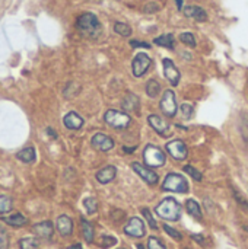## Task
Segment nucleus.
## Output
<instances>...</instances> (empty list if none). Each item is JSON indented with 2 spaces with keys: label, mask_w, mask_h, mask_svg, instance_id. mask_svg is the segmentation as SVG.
<instances>
[{
  "label": "nucleus",
  "mask_w": 248,
  "mask_h": 249,
  "mask_svg": "<svg viewBox=\"0 0 248 249\" xmlns=\"http://www.w3.org/2000/svg\"><path fill=\"white\" fill-rule=\"evenodd\" d=\"M162 66H164V76H165V79L172 86H177L180 83V77H181L178 67L174 64V61L171 58H164L162 60Z\"/></svg>",
  "instance_id": "obj_11"
},
{
  "label": "nucleus",
  "mask_w": 248,
  "mask_h": 249,
  "mask_svg": "<svg viewBox=\"0 0 248 249\" xmlns=\"http://www.w3.org/2000/svg\"><path fill=\"white\" fill-rule=\"evenodd\" d=\"M152 66V58L145 54V53H139L136 54V57L133 58L132 61V71H133V76L134 77H142L148 70L149 67Z\"/></svg>",
  "instance_id": "obj_7"
},
{
  "label": "nucleus",
  "mask_w": 248,
  "mask_h": 249,
  "mask_svg": "<svg viewBox=\"0 0 248 249\" xmlns=\"http://www.w3.org/2000/svg\"><path fill=\"white\" fill-rule=\"evenodd\" d=\"M76 28L82 35L92 39L99 38V35L102 34V25L98 16L91 12H85L76 19Z\"/></svg>",
  "instance_id": "obj_1"
},
{
  "label": "nucleus",
  "mask_w": 248,
  "mask_h": 249,
  "mask_svg": "<svg viewBox=\"0 0 248 249\" xmlns=\"http://www.w3.org/2000/svg\"><path fill=\"white\" fill-rule=\"evenodd\" d=\"M181 212H183V210H181L180 203H178L177 200H174L172 197L164 198V200L155 207V213H156L161 219H164V220H167V222H177V220H180Z\"/></svg>",
  "instance_id": "obj_2"
},
{
  "label": "nucleus",
  "mask_w": 248,
  "mask_h": 249,
  "mask_svg": "<svg viewBox=\"0 0 248 249\" xmlns=\"http://www.w3.org/2000/svg\"><path fill=\"white\" fill-rule=\"evenodd\" d=\"M117 244V239L113 238V236H108V235H104L101 236V241H99V247L101 248H111L113 245Z\"/></svg>",
  "instance_id": "obj_35"
},
{
  "label": "nucleus",
  "mask_w": 248,
  "mask_h": 249,
  "mask_svg": "<svg viewBox=\"0 0 248 249\" xmlns=\"http://www.w3.org/2000/svg\"><path fill=\"white\" fill-rule=\"evenodd\" d=\"M56 228H57V231H58V233L61 236H70L72 232H73V220L69 216L61 214V216L57 217Z\"/></svg>",
  "instance_id": "obj_16"
},
{
  "label": "nucleus",
  "mask_w": 248,
  "mask_h": 249,
  "mask_svg": "<svg viewBox=\"0 0 248 249\" xmlns=\"http://www.w3.org/2000/svg\"><path fill=\"white\" fill-rule=\"evenodd\" d=\"M180 41L184 44V45H187V47H190V48H194L196 45H197V42H196V36L191 34V32H183V34H180Z\"/></svg>",
  "instance_id": "obj_29"
},
{
  "label": "nucleus",
  "mask_w": 248,
  "mask_h": 249,
  "mask_svg": "<svg viewBox=\"0 0 248 249\" xmlns=\"http://www.w3.org/2000/svg\"><path fill=\"white\" fill-rule=\"evenodd\" d=\"M83 206H85V209H86V212H88L89 214H94V213H96V210H98V203H96V200L92 198V197L85 198V200H83Z\"/></svg>",
  "instance_id": "obj_30"
},
{
  "label": "nucleus",
  "mask_w": 248,
  "mask_h": 249,
  "mask_svg": "<svg viewBox=\"0 0 248 249\" xmlns=\"http://www.w3.org/2000/svg\"><path fill=\"white\" fill-rule=\"evenodd\" d=\"M142 214H143V217L146 219V222H148V225L152 228V229H158V225H156V222H155V219H153V216H152V213H151V210L149 209H142Z\"/></svg>",
  "instance_id": "obj_34"
},
{
  "label": "nucleus",
  "mask_w": 248,
  "mask_h": 249,
  "mask_svg": "<svg viewBox=\"0 0 248 249\" xmlns=\"http://www.w3.org/2000/svg\"><path fill=\"white\" fill-rule=\"evenodd\" d=\"M114 32L118 34V35H121V36H124V38H127V36L132 35L133 29H132L130 25H127L124 22H115L114 23Z\"/></svg>",
  "instance_id": "obj_25"
},
{
  "label": "nucleus",
  "mask_w": 248,
  "mask_h": 249,
  "mask_svg": "<svg viewBox=\"0 0 248 249\" xmlns=\"http://www.w3.org/2000/svg\"><path fill=\"white\" fill-rule=\"evenodd\" d=\"M130 47H133V48H151V44L149 42H145V41L132 39L130 41Z\"/></svg>",
  "instance_id": "obj_39"
},
{
  "label": "nucleus",
  "mask_w": 248,
  "mask_h": 249,
  "mask_svg": "<svg viewBox=\"0 0 248 249\" xmlns=\"http://www.w3.org/2000/svg\"><path fill=\"white\" fill-rule=\"evenodd\" d=\"M16 158H18L20 162H23V163H32V162H35L37 152H35V149H34L32 146H29V147H25V149H22L20 152H18V153H16Z\"/></svg>",
  "instance_id": "obj_20"
},
{
  "label": "nucleus",
  "mask_w": 248,
  "mask_h": 249,
  "mask_svg": "<svg viewBox=\"0 0 248 249\" xmlns=\"http://www.w3.org/2000/svg\"><path fill=\"white\" fill-rule=\"evenodd\" d=\"M47 134H48L50 137H53V139H57V134H56V131H54L53 128H47Z\"/></svg>",
  "instance_id": "obj_42"
},
{
  "label": "nucleus",
  "mask_w": 248,
  "mask_h": 249,
  "mask_svg": "<svg viewBox=\"0 0 248 249\" xmlns=\"http://www.w3.org/2000/svg\"><path fill=\"white\" fill-rule=\"evenodd\" d=\"M67 249H83V248H82V247H80L79 244H75V245H72V247H69V248H67Z\"/></svg>",
  "instance_id": "obj_45"
},
{
  "label": "nucleus",
  "mask_w": 248,
  "mask_h": 249,
  "mask_svg": "<svg viewBox=\"0 0 248 249\" xmlns=\"http://www.w3.org/2000/svg\"><path fill=\"white\" fill-rule=\"evenodd\" d=\"M153 42L159 47H165L167 50H174L175 48V38L172 34H164L158 38L153 39Z\"/></svg>",
  "instance_id": "obj_21"
},
{
  "label": "nucleus",
  "mask_w": 248,
  "mask_h": 249,
  "mask_svg": "<svg viewBox=\"0 0 248 249\" xmlns=\"http://www.w3.org/2000/svg\"><path fill=\"white\" fill-rule=\"evenodd\" d=\"M164 231L172 238V239H177V241H181L183 239V236H181V233L178 232V231H175V229H172L171 226H168V225H164Z\"/></svg>",
  "instance_id": "obj_37"
},
{
  "label": "nucleus",
  "mask_w": 248,
  "mask_h": 249,
  "mask_svg": "<svg viewBox=\"0 0 248 249\" xmlns=\"http://www.w3.org/2000/svg\"><path fill=\"white\" fill-rule=\"evenodd\" d=\"M159 92H161V85L158 83V80L151 79V80L146 83V93H148V96L156 98V96L159 95Z\"/></svg>",
  "instance_id": "obj_26"
},
{
  "label": "nucleus",
  "mask_w": 248,
  "mask_h": 249,
  "mask_svg": "<svg viewBox=\"0 0 248 249\" xmlns=\"http://www.w3.org/2000/svg\"><path fill=\"white\" fill-rule=\"evenodd\" d=\"M143 162L149 168H161L165 165L167 156L162 152V149H159L158 146L146 144V147L143 150Z\"/></svg>",
  "instance_id": "obj_4"
},
{
  "label": "nucleus",
  "mask_w": 248,
  "mask_h": 249,
  "mask_svg": "<svg viewBox=\"0 0 248 249\" xmlns=\"http://www.w3.org/2000/svg\"><path fill=\"white\" fill-rule=\"evenodd\" d=\"M4 222H6V225H9L12 228H22V226H25L28 223L26 217L22 213H13V214L7 216L4 219Z\"/></svg>",
  "instance_id": "obj_22"
},
{
  "label": "nucleus",
  "mask_w": 248,
  "mask_h": 249,
  "mask_svg": "<svg viewBox=\"0 0 248 249\" xmlns=\"http://www.w3.org/2000/svg\"><path fill=\"white\" fill-rule=\"evenodd\" d=\"M132 168H133V171L148 184V185H156L158 184V174L156 172H153L149 166H146V165H142V163H139V162H133L132 163Z\"/></svg>",
  "instance_id": "obj_9"
},
{
  "label": "nucleus",
  "mask_w": 248,
  "mask_h": 249,
  "mask_svg": "<svg viewBox=\"0 0 248 249\" xmlns=\"http://www.w3.org/2000/svg\"><path fill=\"white\" fill-rule=\"evenodd\" d=\"M32 232L38 236V238H42V239H51L53 233H54V226L51 222L45 220V222H39L37 225L32 226Z\"/></svg>",
  "instance_id": "obj_15"
},
{
  "label": "nucleus",
  "mask_w": 248,
  "mask_h": 249,
  "mask_svg": "<svg viewBox=\"0 0 248 249\" xmlns=\"http://www.w3.org/2000/svg\"><path fill=\"white\" fill-rule=\"evenodd\" d=\"M148 249H167V248H165V245H164L158 238L151 236V238L148 239Z\"/></svg>",
  "instance_id": "obj_36"
},
{
  "label": "nucleus",
  "mask_w": 248,
  "mask_h": 249,
  "mask_svg": "<svg viewBox=\"0 0 248 249\" xmlns=\"http://www.w3.org/2000/svg\"><path fill=\"white\" fill-rule=\"evenodd\" d=\"M183 1H184V0H175V4H177V9H178V10H183V9H184V7H183Z\"/></svg>",
  "instance_id": "obj_43"
},
{
  "label": "nucleus",
  "mask_w": 248,
  "mask_h": 249,
  "mask_svg": "<svg viewBox=\"0 0 248 249\" xmlns=\"http://www.w3.org/2000/svg\"><path fill=\"white\" fill-rule=\"evenodd\" d=\"M123 150H124L126 153H133V152L136 150V147H130V149H129V147H124Z\"/></svg>",
  "instance_id": "obj_44"
},
{
  "label": "nucleus",
  "mask_w": 248,
  "mask_h": 249,
  "mask_svg": "<svg viewBox=\"0 0 248 249\" xmlns=\"http://www.w3.org/2000/svg\"><path fill=\"white\" fill-rule=\"evenodd\" d=\"M12 207H13L12 198L7 197V196L0 194V216L10 213V212H12Z\"/></svg>",
  "instance_id": "obj_27"
},
{
  "label": "nucleus",
  "mask_w": 248,
  "mask_h": 249,
  "mask_svg": "<svg viewBox=\"0 0 248 249\" xmlns=\"http://www.w3.org/2000/svg\"><path fill=\"white\" fill-rule=\"evenodd\" d=\"M191 238L197 242V244H202V245H206V242H205V238L202 236V235H191Z\"/></svg>",
  "instance_id": "obj_41"
},
{
  "label": "nucleus",
  "mask_w": 248,
  "mask_h": 249,
  "mask_svg": "<svg viewBox=\"0 0 248 249\" xmlns=\"http://www.w3.org/2000/svg\"><path fill=\"white\" fill-rule=\"evenodd\" d=\"M148 123L153 128V131H156V134H159L161 137H171L172 133H174L171 124L165 118H162V117H159L156 114L149 115L148 117Z\"/></svg>",
  "instance_id": "obj_6"
},
{
  "label": "nucleus",
  "mask_w": 248,
  "mask_h": 249,
  "mask_svg": "<svg viewBox=\"0 0 248 249\" xmlns=\"http://www.w3.org/2000/svg\"><path fill=\"white\" fill-rule=\"evenodd\" d=\"M39 247V241L38 238H22L19 241V249H37Z\"/></svg>",
  "instance_id": "obj_28"
},
{
  "label": "nucleus",
  "mask_w": 248,
  "mask_h": 249,
  "mask_svg": "<svg viewBox=\"0 0 248 249\" xmlns=\"http://www.w3.org/2000/svg\"><path fill=\"white\" fill-rule=\"evenodd\" d=\"M184 172L186 174H189L194 181H202L203 179V175L194 168V166H191V165H187V166H184Z\"/></svg>",
  "instance_id": "obj_33"
},
{
  "label": "nucleus",
  "mask_w": 248,
  "mask_h": 249,
  "mask_svg": "<svg viewBox=\"0 0 248 249\" xmlns=\"http://www.w3.org/2000/svg\"><path fill=\"white\" fill-rule=\"evenodd\" d=\"M162 190L164 191H171V193H178V194H186L190 190L189 181L175 172H171L165 177L162 182Z\"/></svg>",
  "instance_id": "obj_3"
},
{
  "label": "nucleus",
  "mask_w": 248,
  "mask_h": 249,
  "mask_svg": "<svg viewBox=\"0 0 248 249\" xmlns=\"http://www.w3.org/2000/svg\"><path fill=\"white\" fill-rule=\"evenodd\" d=\"M159 107H161V111L165 114V117L172 118L177 114V108H178L177 99H175V93L172 90H170V89L165 90L164 95H162V99H161Z\"/></svg>",
  "instance_id": "obj_8"
},
{
  "label": "nucleus",
  "mask_w": 248,
  "mask_h": 249,
  "mask_svg": "<svg viewBox=\"0 0 248 249\" xmlns=\"http://www.w3.org/2000/svg\"><path fill=\"white\" fill-rule=\"evenodd\" d=\"M159 10H161V4H159L158 1H148V3L142 7V12H143V13H148V15L156 13V12H159Z\"/></svg>",
  "instance_id": "obj_31"
},
{
  "label": "nucleus",
  "mask_w": 248,
  "mask_h": 249,
  "mask_svg": "<svg viewBox=\"0 0 248 249\" xmlns=\"http://www.w3.org/2000/svg\"><path fill=\"white\" fill-rule=\"evenodd\" d=\"M136 248H137V249H146L145 247H143V245H142V244H137V245H136Z\"/></svg>",
  "instance_id": "obj_46"
},
{
  "label": "nucleus",
  "mask_w": 248,
  "mask_h": 249,
  "mask_svg": "<svg viewBox=\"0 0 248 249\" xmlns=\"http://www.w3.org/2000/svg\"><path fill=\"white\" fill-rule=\"evenodd\" d=\"M82 233H83V238H85V241H86L88 244H92V242H94L95 229H94V226H92L88 220H85V219H82Z\"/></svg>",
  "instance_id": "obj_24"
},
{
  "label": "nucleus",
  "mask_w": 248,
  "mask_h": 249,
  "mask_svg": "<svg viewBox=\"0 0 248 249\" xmlns=\"http://www.w3.org/2000/svg\"><path fill=\"white\" fill-rule=\"evenodd\" d=\"M186 209H187V213H189L191 217H194V219H197V220H202L203 214H202L200 204H199L197 201H194V200H187Z\"/></svg>",
  "instance_id": "obj_23"
},
{
  "label": "nucleus",
  "mask_w": 248,
  "mask_h": 249,
  "mask_svg": "<svg viewBox=\"0 0 248 249\" xmlns=\"http://www.w3.org/2000/svg\"><path fill=\"white\" fill-rule=\"evenodd\" d=\"M167 152L175 159V160H184L189 155L187 146L183 140H172L167 143Z\"/></svg>",
  "instance_id": "obj_12"
},
{
  "label": "nucleus",
  "mask_w": 248,
  "mask_h": 249,
  "mask_svg": "<svg viewBox=\"0 0 248 249\" xmlns=\"http://www.w3.org/2000/svg\"><path fill=\"white\" fill-rule=\"evenodd\" d=\"M117 177V168L113 166V165H108L105 168H102L101 171L96 172V181L99 184H110L111 181H114Z\"/></svg>",
  "instance_id": "obj_17"
},
{
  "label": "nucleus",
  "mask_w": 248,
  "mask_h": 249,
  "mask_svg": "<svg viewBox=\"0 0 248 249\" xmlns=\"http://www.w3.org/2000/svg\"><path fill=\"white\" fill-rule=\"evenodd\" d=\"M241 131H243V134H244V139L248 140V114L247 115H244V118H243V121H241Z\"/></svg>",
  "instance_id": "obj_40"
},
{
  "label": "nucleus",
  "mask_w": 248,
  "mask_h": 249,
  "mask_svg": "<svg viewBox=\"0 0 248 249\" xmlns=\"http://www.w3.org/2000/svg\"><path fill=\"white\" fill-rule=\"evenodd\" d=\"M181 114H183V117H184L186 120H189V118L193 115V107H191L190 104L181 105Z\"/></svg>",
  "instance_id": "obj_38"
},
{
  "label": "nucleus",
  "mask_w": 248,
  "mask_h": 249,
  "mask_svg": "<svg viewBox=\"0 0 248 249\" xmlns=\"http://www.w3.org/2000/svg\"><path fill=\"white\" fill-rule=\"evenodd\" d=\"M63 124H64V127L69 128V130H79V128H82V125H83V118H82L77 112H73V111H72V112H69V114L64 115Z\"/></svg>",
  "instance_id": "obj_18"
},
{
  "label": "nucleus",
  "mask_w": 248,
  "mask_h": 249,
  "mask_svg": "<svg viewBox=\"0 0 248 249\" xmlns=\"http://www.w3.org/2000/svg\"><path fill=\"white\" fill-rule=\"evenodd\" d=\"M183 13L186 18H190V19H194L196 22H206L208 20V13L203 7L200 6H194V4H190L187 7L183 9Z\"/></svg>",
  "instance_id": "obj_14"
},
{
  "label": "nucleus",
  "mask_w": 248,
  "mask_h": 249,
  "mask_svg": "<svg viewBox=\"0 0 248 249\" xmlns=\"http://www.w3.org/2000/svg\"><path fill=\"white\" fill-rule=\"evenodd\" d=\"M124 233L132 238H143L146 233L145 222L139 217H132L129 223L124 226Z\"/></svg>",
  "instance_id": "obj_10"
},
{
  "label": "nucleus",
  "mask_w": 248,
  "mask_h": 249,
  "mask_svg": "<svg viewBox=\"0 0 248 249\" xmlns=\"http://www.w3.org/2000/svg\"><path fill=\"white\" fill-rule=\"evenodd\" d=\"M120 249H121V248H120Z\"/></svg>",
  "instance_id": "obj_48"
},
{
  "label": "nucleus",
  "mask_w": 248,
  "mask_h": 249,
  "mask_svg": "<svg viewBox=\"0 0 248 249\" xmlns=\"http://www.w3.org/2000/svg\"><path fill=\"white\" fill-rule=\"evenodd\" d=\"M91 143H92V147L99 150V152H108L114 147V140L110 136L102 134V133H96L92 137Z\"/></svg>",
  "instance_id": "obj_13"
},
{
  "label": "nucleus",
  "mask_w": 248,
  "mask_h": 249,
  "mask_svg": "<svg viewBox=\"0 0 248 249\" xmlns=\"http://www.w3.org/2000/svg\"><path fill=\"white\" fill-rule=\"evenodd\" d=\"M9 248V233L4 226L0 225V249Z\"/></svg>",
  "instance_id": "obj_32"
},
{
  "label": "nucleus",
  "mask_w": 248,
  "mask_h": 249,
  "mask_svg": "<svg viewBox=\"0 0 248 249\" xmlns=\"http://www.w3.org/2000/svg\"><path fill=\"white\" fill-rule=\"evenodd\" d=\"M244 229H246V231H247V232H248V226H246V228H244Z\"/></svg>",
  "instance_id": "obj_47"
},
{
  "label": "nucleus",
  "mask_w": 248,
  "mask_h": 249,
  "mask_svg": "<svg viewBox=\"0 0 248 249\" xmlns=\"http://www.w3.org/2000/svg\"><path fill=\"white\" fill-rule=\"evenodd\" d=\"M104 121L114 127V128H118V130H123V128H127L130 124H132V117L123 111H117V109H108L105 114H104Z\"/></svg>",
  "instance_id": "obj_5"
},
{
  "label": "nucleus",
  "mask_w": 248,
  "mask_h": 249,
  "mask_svg": "<svg viewBox=\"0 0 248 249\" xmlns=\"http://www.w3.org/2000/svg\"><path fill=\"white\" fill-rule=\"evenodd\" d=\"M121 108L127 112H137L140 108V98L134 93L126 95L121 101Z\"/></svg>",
  "instance_id": "obj_19"
}]
</instances>
